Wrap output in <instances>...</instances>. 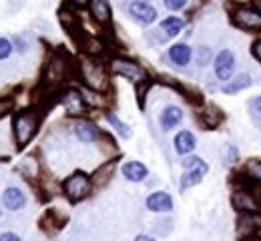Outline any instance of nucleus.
Listing matches in <instances>:
<instances>
[{
	"mask_svg": "<svg viewBox=\"0 0 261 241\" xmlns=\"http://www.w3.org/2000/svg\"><path fill=\"white\" fill-rule=\"evenodd\" d=\"M79 76L81 81L95 93H105L109 89V76L107 70L95 61H83L79 65Z\"/></svg>",
	"mask_w": 261,
	"mask_h": 241,
	"instance_id": "nucleus-2",
	"label": "nucleus"
},
{
	"mask_svg": "<svg viewBox=\"0 0 261 241\" xmlns=\"http://www.w3.org/2000/svg\"><path fill=\"white\" fill-rule=\"evenodd\" d=\"M61 103L65 106V111L68 115H83L85 111H87V101H85V97H83V93L81 91H76V89H66L61 93Z\"/></svg>",
	"mask_w": 261,
	"mask_h": 241,
	"instance_id": "nucleus-10",
	"label": "nucleus"
},
{
	"mask_svg": "<svg viewBox=\"0 0 261 241\" xmlns=\"http://www.w3.org/2000/svg\"><path fill=\"white\" fill-rule=\"evenodd\" d=\"M12 106H14V101H12V99H0V119H2L6 113H10Z\"/></svg>",
	"mask_w": 261,
	"mask_h": 241,
	"instance_id": "nucleus-30",
	"label": "nucleus"
},
{
	"mask_svg": "<svg viewBox=\"0 0 261 241\" xmlns=\"http://www.w3.org/2000/svg\"><path fill=\"white\" fill-rule=\"evenodd\" d=\"M245 177L255 181V183H261V161L259 159H251L247 161L245 165Z\"/></svg>",
	"mask_w": 261,
	"mask_h": 241,
	"instance_id": "nucleus-24",
	"label": "nucleus"
},
{
	"mask_svg": "<svg viewBox=\"0 0 261 241\" xmlns=\"http://www.w3.org/2000/svg\"><path fill=\"white\" fill-rule=\"evenodd\" d=\"M213 70H215V76L219 81L227 83L229 78L233 76V72H235V55L227 48L219 50L215 61H213Z\"/></svg>",
	"mask_w": 261,
	"mask_h": 241,
	"instance_id": "nucleus-8",
	"label": "nucleus"
},
{
	"mask_svg": "<svg viewBox=\"0 0 261 241\" xmlns=\"http://www.w3.org/2000/svg\"><path fill=\"white\" fill-rule=\"evenodd\" d=\"M169 59H171V63L177 65V67H187V65L191 63V59H193V50H191L189 44L177 42V44H173V46L169 48Z\"/></svg>",
	"mask_w": 261,
	"mask_h": 241,
	"instance_id": "nucleus-16",
	"label": "nucleus"
},
{
	"mask_svg": "<svg viewBox=\"0 0 261 241\" xmlns=\"http://www.w3.org/2000/svg\"><path fill=\"white\" fill-rule=\"evenodd\" d=\"M12 50H14L12 40H8V38L0 36V61H6V59L12 55Z\"/></svg>",
	"mask_w": 261,
	"mask_h": 241,
	"instance_id": "nucleus-26",
	"label": "nucleus"
},
{
	"mask_svg": "<svg viewBox=\"0 0 261 241\" xmlns=\"http://www.w3.org/2000/svg\"><path fill=\"white\" fill-rule=\"evenodd\" d=\"M207 59H209V48H205V46H203V48H201V55L197 57V63H199V65H203Z\"/></svg>",
	"mask_w": 261,
	"mask_h": 241,
	"instance_id": "nucleus-34",
	"label": "nucleus"
},
{
	"mask_svg": "<svg viewBox=\"0 0 261 241\" xmlns=\"http://www.w3.org/2000/svg\"><path fill=\"white\" fill-rule=\"evenodd\" d=\"M185 22L179 18V16H167L165 20H161V33H165L167 38H173L183 31Z\"/></svg>",
	"mask_w": 261,
	"mask_h": 241,
	"instance_id": "nucleus-23",
	"label": "nucleus"
},
{
	"mask_svg": "<svg viewBox=\"0 0 261 241\" xmlns=\"http://www.w3.org/2000/svg\"><path fill=\"white\" fill-rule=\"evenodd\" d=\"M111 70H113L117 76L129 81V83H133V85H141V83L147 81V72H145V69H143L141 65H137L135 61L123 59V57H115V59L111 61Z\"/></svg>",
	"mask_w": 261,
	"mask_h": 241,
	"instance_id": "nucleus-5",
	"label": "nucleus"
},
{
	"mask_svg": "<svg viewBox=\"0 0 261 241\" xmlns=\"http://www.w3.org/2000/svg\"><path fill=\"white\" fill-rule=\"evenodd\" d=\"M223 121V111L217 104H205L201 111V123L205 129H215Z\"/></svg>",
	"mask_w": 261,
	"mask_h": 241,
	"instance_id": "nucleus-21",
	"label": "nucleus"
},
{
	"mask_svg": "<svg viewBox=\"0 0 261 241\" xmlns=\"http://www.w3.org/2000/svg\"><path fill=\"white\" fill-rule=\"evenodd\" d=\"M91 189H93V181L87 173L83 171H74L72 175H68L65 183H63V191L72 203L83 201L91 193Z\"/></svg>",
	"mask_w": 261,
	"mask_h": 241,
	"instance_id": "nucleus-4",
	"label": "nucleus"
},
{
	"mask_svg": "<svg viewBox=\"0 0 261 241\" xmlns=\"http://www.w3.org/2000/svg\"><path fill=\"white\" fill-rule=\"evenodd\" d=\"M181 121H183V111H181V106H177V104L165 106L163 113L159 115V123H161L163 131H171V129L179 127Z\"/></svg>",
	"mask_w": 261,
	"mask_h": 241,
	"instance_id": "nucleus-14",
	"label": "nucleus"
},
{
	"mask_svg": "<svg viewBox=\"0 0 261 241\" xmlns=\"http://www.w3.org/2000/svg\"><path fill=\"white\" fill-rule=\"evenodd\" d=\"M70 4H74V6H87L89 0H70Z\"/></svg>",
	"mask_w": 261,
	"mask_h": 241,
	"instance_id": "nucleus-37",
	"label": "nucleus"
},
{
	"mask_svg": "<svg viewBox=\"0 0 261 241\" xmlns=\"http://www.w3.org/2000/svg\"><path fill=\"white\" fill-rule=\"evenodd\" d=\"M89 10H91V16L97 20L98 24H109L111 22L113 10H111L109 0H89Z\"/></svg>",
	"mask_w": 261,
	"mask_h": 241,
	"instance_id": "nucleus-18",
	"label": "nucleus"
},
{
	"mask_svg": "<svg viewBox=\"0 0 261 241\" xmlns=\"http://www.w3.org/2000/svg\"><path fill=\"white\" fill-rule=\"evenodd\" d=\"M2 205L8 211H20L27 205V193L18 187H6L2 191Z\"/></svg>",
	"mask_w": 261,
	"mask_h": 241,
	"instance_id": "nucleus-13",
	"label": "nucleus"
},
{
	"mask_svg": "<svg viewBox=\"0 0 261 241\" xmlns=\"http://www.w3.org/2000/svg\"><path fill=\"white\" fill-rule=\"evenodd\" d=\"M38 125H40V117L34 111H22V113L14 115V119H12V133H14V141H16V145L20 149L27 147L34 139L36 131H38Z\"/></svg>",
	"mask_w": 261,
	"mask_h": 241,
	"instance_id": "nucleus-1",
	"label": "nucleus"
},
{
	"mask_svg": "<svg viewBox=\"0 0 261 241\" xmlns=\"http://www.w3.org/2000/svg\"><path fill=\"white\" fill-rule=\"evenodd\" d=\"M105 119H107V123L115 129V133L119 135L121 139H130V135H133V131H130V127L127 125V123H123L115 113H105Z\"/></svg>",
	"mask_w": 261,
	"mask_h": 241,
	"instance_id": "nucleus-22",
	"label": "nucleus"
},
{
	"mask_svg": "<svg viewBox=\"0 0 261 241\" xmlns=\"http://www.w3.org/2000/svg\"><path fill=\"white\" fill-rule=\"evenodd\" d=\"M85 46H87V50H89V52H91V55H98V52H100V50H102V44H100V42H98V40H93V38H89V40H87V44H85Z\"/></svg>",
	"mask_w": 261,
	"mask_h": 241,
	"instance_id": "nucleus-29",
	"label": "nucleus"
},
{
	"mask_svg": "<svg viewBox=\"0 0 261 241\" xmlns=\"http://www.w3.org/2000/svg\"><path fill=\"white\" fill-rule=\"evenodd\" d=\"M121 173H123V177L127 181H130V183H141V181H145L149 177V169L141 161H129V163H125Z\"/></svg>",
	"mask_w": 261,
	"mask_h": 241,
	"instance_id": "nucleus-19",
	"label": "nucleus"
},
{
	"mask_svg": "<svg viewBox=\"0 0 261 241\" xmlns=\"http://www.w3.org/2000/svg\"><path fill=\"white\" fill-rule=\"evenodd\" d=\"M239 241H261V235H257V233H251V235H245V237H241Z\"/></svg>",
	"mask_w": 261,
	"mask_h": 241,
	"instance_id": "nucleus-36",
	"label": "nucleus"
},
{
	"mask_svg": "<svg viewBox=\"0 0 261 241\" xmlns=\"http://www.w3.org/2000/svg\"><path fill=\"white\" fill-rule=\"evenodd\" d=\"M163 4L169 8V10L177 12V10H181V8H185V6H187V0H163Z\"/></svg>",
	"mask_w": 261,
	"mask_h": 241,
	"instance_id": "nucleus-27",
	"label": "nucleus"
},
{
	"mask_svg": "<svg viewBox=\"0 0 261 241\" xmlns=\"http://www.w3.org/2000/svg\"><path fill=\"white\" fill-rule=\"evenodd\" d=\"M129 14L141 24H153L157 20V8L151 6L149 2H141V0H135L129 4Z\"/></svg>",
	"mask_w": 261,
	"mask_h": 241,
	"instance_id": "nucleus-11",
	"label": "nucleus"
},
{
	"mask_svg": "<svg viewBox=\"0 0 261 241\" xmlns=\"http://www.w3.org/2000/svg\"><path fill=\"white\" fill-rule=\"evenodd\" d=\"M181 165L185 169V173L181 175V191H187V189L199 185L203 181V177L209 173V165L201 157H195V155H187L181 161Z\"/></svg>",
	"mask_w": 261,
	"mask_h": 241,
	"instance_id": "nucleus-3",
	"label": "nucleus"
},
{
	"mask_svg": "<svg viewBox=\"0 0 261 241\" xmlns=\"http://www.w3.org/2000/svg\"><path fill=\"white\" fill-rule=\"evenodd\" d=\"M233 205L243 215H259L261 213V205L253 199V195L243 185L233 193Z\"/></svg>",
	"mask_w": 261,
	"mask_h": 241,
	"instance_id": "nucleus-9",
	"label": "nucleus"
},
{
	"mask_svg": "<svg viewBox=\"0 0 261 241\" xmlns=\"http://www.w3.org/2000/svg\"><path fill=\"white\" fill-rule=\"evenodd\" d=\"M173 145H175V151H177V155H181V157H187V155H191V153L195 151L197 139H195V135H193L191 131H179V133L175 135V141H173Z\"/></svg>",
	"mask_w": 261,
	"mask_h": 241,
	"instance_id": "nucleus-15",
	"label": "nucleus"
},
{
	"mask_svg": "<svg viewBox=\"0 0 261 241\" xmlns=\"http://www.w3.org/2000/svg\"><path fill=\"white\" fill-rule=\"evenodd\" d=\"M135 241H157L153 235H147V233H141V235H137L135 237Z\"/></svg>",
	"mask_w": 261,
	"mask_h": 241,
	"instance_id": "nucleus-35",
	"label": "nucleus"
},
{
	"mask_svg": "<svg viewBox=\"0 0 261 241\" xmlns=\"http://www.w3.org/2000/svg\"><path fill=\"white\" fill-rule=\"evenodd\" d=\"M145 205L153 213H169V211H173V197L167 191H155L147 197Z\"/></svg>",
	"mask_w": 261,
	"mask_h": 241,
	"instance_id": "nucleus-12",
	"label": "nucleus"
},
{
	"mask_svg": "<svg viewBox=\"0 0 261 241\" xmlns=\"http://www.w3.org/2000/svg\"><path fill=\"white\" fill-rule=\"evenodd\" d=\"M113 169H115V165H113V163H107L105 167H100V169H98V171L91 177L93 185H105V183H107V179H111Z\"/></svg>",
	"mask_w": 261,
	"mask_h": 241,
	"instance_id": "nucleus-25",
	"label": "nucleus"
},
{
	"mask_svg": "<svg viewBox=\"0 0 261 241\" xmlns=\"http://www.w3.org/2000/svg\"><path fill=\"white\" fill-rule=\"evenodd\" d=\"M253 106H255V109H257V111L261 113V97H259V99H255V101H253Z\"/></svg>",
	"mask_w": 261,
	"mask_h": 241,
	"instance_id": "nucleus-39",
	"label": "nucleus"
},
{
	"mask_svg": "<svg viewBox=\"0 0 261 241\" xmlns=\"http://www.w3.org/2000/svg\"><path fill=\"white\" fill-rule=\"evenodd\" d=\"M74 135L81 143H95L100 137V129L93 121H79L74 125Z\"/></svg>",
	"mask_w": 261,
	"mask_h": 241,
	"instance_id": "nucleus-17",
	"label": "nucleus"
},
{
	"mask_svg": "<svg viewBox=\"0 0 261 241\" xmlns=\"http://www.w3.org/2000/svg\"><path fill=\"white\" fill-rule=\"evenodd\" d=\"M251 55L255 57V61L261 65V40H255V42L251 44Z\"/></svg>",
	"mask_w": 261,
	"mask_h": 241,
	"instance_id": "nucleus-32",
	"label": "nucleus"
},
{
	"mask_svg": "<svg viewBox=\"0 0 261 241\" xmlns=\"http://www.w3.org/2000/svg\"><path fill=\"white\" fill-rule=\"evenodd\" d=\"M0 217H2V209H0Z\"/></svg>",
	"mask_w": 261,
	"mask_h": 241,
	"instance_id": "nucleus-40",
	"label": "nucleus"
},
{
	"mask_svg": "<svg viewBox=\"0 0 261 241\" xmlns=\"http://www.w3.org/2000/svg\"><path fill=\"white\" fill-rule=\"evenodd\" d=\"M48 217H55V211H48V213L44 215L42 225H46V219H48ZM63 223H65V221H57V219H55V227H57V231H59V229H63Z\"/></svg>",
	"mask_w": 261,
	"mask_h": 241,
	"instance_id": "nucleus-33",
	"label": "nucleus"
},
{
	"mask_svg": "<svg viewBox=\"0 0 261 241\" xmlns=\"http://www.w3.org/2000/svg\"><path fill=\"white\" fill-rule=\"evenodd\" d=\"M0 241H22V237L14 231H2L0 233Z\"/></svg>",
	"mask_w": 261,
	"mask_h": 241,
	"instance_id": "nucleus-31",
	"label": "nucleus"
},
{
	"mask_svg": "<svg viewBox=\"0 0 261 241\" xmlns=\"http://www.w3.org/2000/svg\"><path fill=\"white\" fill-rule=\"evenodd\" d=\"M68 61H66L63 55H55L46 67H44V83L46 85H53V87H59L61 83H65V78L68 76Z\"/></svg>",
	"mask_w": 261,
	"mask_h": 241,
	"instance_id": "nucleus-6",
	"label": "nucleus"
},
{
	"mask_svg": "<svg viewBox=\"0 0 261 241\" xmlns=\"http://www.w3.org/2000/svg\"><path fill=\"white\" fill-rule=\"evenodd\" d=\"M251 76L247 74V72H241V74H237V76H231L227 83L221 87V91L225 93V95H237V93H241V91H245V89H249L251 87Z\"/></svg>",
	"mask_w": 261,
	"mask_h": 241,
	"instance_id": "nucleus-20",
	"label": "nucleus"
},
{
	"mask_svg": "<svg viewBox=\"0 0 261 241\" xmlns=\"http://www.w3.org/2000/svg\"><path fill=\"white\" fill-rule=\"evenodd\" d=\"M12 46H14L18 52H27V50H29V42H27V38H22V36H16V38L12 40Z\"/></svg>",
	"mask_w": 261,
	"mask_h": 241,
	"instance_id": "nucleus-28",
	"label": "nucleus"
},
{
	"mask_svg": "<svg viewBox=\"0 0 261 241\" xmlns=\"http://www.w3.org/2000/svg\"><path fill=\"white\" fill-rule=\"evenodd\" d=\"M253 8L261 14V0H253Z\"/></svg>",
	"mask_w": 261,
	"mask_h": 241,
	"instance_id": "nucleus-38",
	"label": "nucleus"
},
{
	"mask_svg": "<svg viewBox=\"0 0 261 241\" xmlns=\"http://www.w3.org/2000/svg\"><path fill=\"white\" fill-rule=\"evenodd\" d=\"M233 22L243 31H261V14L255 8L239 6L233 12Z\"/></svg>",
	"mask_w": 261,
	"mask_h": 241,
	"instance_id": "nucleus-7",
	"label": "nucleus"
}]
</instances>
